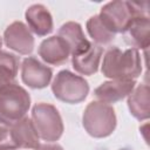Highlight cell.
Returning <instances> with one entry per match:
<instances>
[{
	"instance_id": "obj_15",
	"label": "cell",
	"mask_w": 150,
	"mask_h": 150,
	"mask_svg": "<svg viewBox=\"0 0 150 150\" xmlns=\"http://www.w3.org/2000/svg\"><path fill=\"white\" fill-rule=\"evenodd\" d=\"M57 35L66 41V43L68 45V47L70 49L71 56L84 52L90 46V42L86 39V36L82 32L81 25L77 22H74V21L63 23L60 27Z\"/></svg>"
},
{
	"instance_id": "obj_20",
	"label": "cell",
	"mask_w": 150,
	"mask_h": 150,
	"mask_svg": "<svg viewBox=\"0 0 150 150\" xmlns=\"http://www.w3.org/2000/svg\"><path fill=\"white\" fill-rule=\"evenodd\" d=\"M36 150H63L61 145L59 144H40Z\"/></svg>"
},
{
	"instance_id": "obj_9",
	"label": "cell",
	"mask_w": 150,
	"mask_h": 150,
	"mask_svg": "<svg viewBox=\"0 0 150 150\" xmlns=\"http://www.w3.org/2000/svg\"><path fill=\"white\" fill-rule=\"evenodd\" d=\"M123 38L124 41L134 49H148L150 45V19L149 16L138 15L124 28Z\"/></svg>"
},
{
	"instance_id": "obj_13",
	"label": "cell",
	"mask_w": 150,
	"mask_h": 150,
	"mask_svg": "<svg viewBox=\"0 0 150 150\" xmlns=\"http://www.w3.org/2000/svg\"><path fill=\"white\" fill-rule=\"evenodd\" d=\"M11 134L16 148L36 150L40 145L39 135L32 120L28 117H23L19 122L11 125Z\"/></svg>"
},
{
	"instance_id": "obj_7",
	"label": "cell",
	"mask_w": 150,
	"mask_h": 150,
	"mask_svg": "<svg viewBox=\"0 0 150 150\" xmlns=\"http://www.w3.org/2000/svg\"><path fill=\"white\" fill-rule=\"evenodd\" d=\"M4 41L8 48L22 55H28L34 49V38L28 27L21 21H14L6 28Z\"/></svg>"
},
{
	"instance_id": "obj_16",
	"label": "cell",
	"mask_w": 150,
	"mask_h": 150,
	"mask_svg": "<svg viewBox=\"0 0 150 150\" xmlns=\"http://www.w3.org/2000/svg\"><path fill=\"white\" fill-rule=\"evenodd\" d=\"M149 104L150 103L148 84H139L137 88H134L131 94L128 96V107L130 114L139 121H144L150 117Z\"/></svg>"
},
{
	"instance_id": "obj_12",
	"label": "cell",
	"mask_w": 150,
	"mask_h": 150,
	"mask_svg": "<svg viewBox=\"0 0 150 150\" xmlns=\"http://www.w3.org/2000/svg\"><path fill=\"white\" fill-rule=\"evenodd\" d=\"M26 21L28 28L39 36H46L53 30V18L49 11L41 4L32 5L27 8Z\"/></svg>"
},
{
	"instance_id": "obj_10",
	"label": "cell",
	"mask_w": 150,
	"mask_h": 150,
	"mask_svg": "<svg viewBox=\"0 0 150 150\" xmlns=\"http://www.w3.org/2000/svg\"><path fill=\"white\" fill-rule=\"evenodd\" d=\"M136 84L135 80H110L94 90L95 97L103 103H116L129 96Z\"/></svg>"
},
{
	"instance_id": "obj_6",
	"label": "cell",
	"mask_w": 150,
	"mask_h": 150,
	"mask_svg": "<svg viewBox=\"0 0 150 150\" xmlns=\"http://www.w3.org/2000/svg\"><path fill=\"white\" fill-rule=\"evenodd\" d=\"M52 91L57 100L64 103L76 104L87 97L89 84L82 76L75 75L69 70H61L52 83Z\"/></svg>"
},
{
	"instance_id": "obj_2",
	"label": "cell",
	"mask_w": 150,
	"mask_h": 150,
	"mask_svg": "<svg viewBox=\"0 0 150 150\" xmlns=\"http://www.w3.org/2000/svg\"><path fill=\"white\" fill-rule=\"evenodd\" d=\"M149 16L148 1H110L101 8L98 14L103 25L114 34L122 33L132 18Z\"/></svg>"
},
{
	"instance_id": "obj_17",
	"label": "cell",
	"mask_w": 150,
	"mask_h": 150,
	"mask_svg": "<svg viewBox=\"0 0 150 150\" xmlns=\"http://www.w3.org/2000/svg\"><path fill=\"white\" fill-rule=\"evenodd\" d=\"M20 60L16 55L0 50V88L15 83Z\"/></svg>"
},
{
	"instance_id": "obj_5",
	"label": "cell",
	"mask_w": 150,
	"mask_h": 150,
	"mask_svg": "<svg viewBox=\"0 0 150 150\" xmlns=\"http://www.w3.org/2000/svg\"><path fill=\"white\" fill-rule=\"evenodd\" d=\"M32 122L40 138L57 141L63 132V122L57 109L49 103H36L32 110Z\"/></svg>"
},
{
	"instance_id": "obj_18",
	"label": "cell",
	"mask_w": 150,
	"mask_h": 150,
	"mask_svg": "<svg viewBox=\"0 0 150 150\" xmlns=\"http://www.w3.org/2000/svg\"><path fill=\"white\" fill-rule=\"evenodd\" d=\"M87 30L89 35L91 36V39L98 46L110 43L115 39V35H116L103 25L98 15H94L87 21Z\"/></svg>"
},
{
	"instance_id": "obj_11",
	"label": "cell",
	"mask_w": 150,
	"mask_h": 150,
	"mask_svg": "<svg viewBox=\"0 0 150 150\" xmlns=\"http://www.w3.org/2000/svg\"><path fill=\"white\" fill-rule=\"evenodd\" d=\"M39 55L46 63L60 66L68 60L70 49L66 41L59 35L50 36L41 42L39 47Z\"/></svg>"
},
{
	"instance_id": "obj_4",
	"label": "cell",
	"mask_w": 150,
	"mask_h": 150,
	"mask_svg": "<svg viewBox=\"0 0 150 150\" xmlns=\"http://www.w3.org/2000/svg\"><path fill=\"white\" fill-rule=\"evenodd\" d=\"M82 123L90 136L95 138L107 137L116 128L115 110L110 104L100 101L90 102L83 111Z\"/></svg>"
},
{
	"instance_id": "obj_22",
	"label": "cell",
	"mask_w": 150,
	"mask_h": 150,
	"mask_svg": "<svg viewBox=\"0 0 150 150\" xmlns=\"http://www.w3.org/2000/svg\"><path fill=\"white\" fill-rule=\"evenodd\" d=\"M120 150H129V149H120Z\"/></svg>"
},
{
	"instance_id": "obj_14",
	"label": "cell",
	"mask_w": 150,
	"mask_h": 150,
	"mask_svg": "<svg viewBox=\"0 0 150 150\" xmlns=\"http://www.w3.org/2000/svg\"><path fill=\"white\" fill-rule=\"evenodd\" d=\"M102 52L103 50L98 45L90 43L89 48H87L84 52L71 56L73 68L81 75L90 76L95 74L100 66Z\"/></svg>"
},
{
	"instance_id": "obj_19",
	"label": "cell",
	"mask_w": 150,
	"mask_h": 150,
	"mask_svg": "<svg viewBox=\"0 0 150 150\" xmlns=\"http://www.w3.org/2000/svg\"><path fill=\"white\" fill-rule=\"evenodd\" d=\"M16 145L12 138L11 128L0 127V150H14Z\"/></svg>"
},
{
	"instance_id": "obj_8",
	"label": "cell",
	"mask_w": 150,
	"mask_h": 150,
	"mask_svg": "<svg viewBox=\"0 0 150 150\" xmlns=\"http://www.w3.org/2000/svg\"><path fill=\"white\" fill-rule=\"evenodd\" d=\"M53 76L52 68L45 66L35 57H26L21 64V79L33 89L46 88Z\"/></svg>"
},
{
	"instance_id": "obj_21",
	"label": "cell",
	"mask_w": 150,
	"mask_h": 150,
	"mask_svg": "<svg viewBox=\"0 0 150 150\" xmlns=\"http://www.w3.org/2000/svg\"><path fill=\"white\" fill-rule=\"evenodd\" d=\"M1 45H2V40H1V38H0V47H1Z\"/></svg>"
},
{
	"instance_id": "obj_3",
	"label": "cell",
	"mask_w": 150,
	"mask_h": 150,
	"mask_svg": "<svg viewBox=\"0 0 150 150\" xmlns=\"http://www.w3.org/2000/svg\"><path fill=\"white\" fill-rule=\"evenodd\" d=\"M30 105V96L16 83L0 88V123L13 125L25 117Z\"/></svg>"
},
{
	"instance_id": "obj_1",
	"label": "cell",
	"mask_w": 150,
	"mask_h": 150,
	"mask_svg": "<svg viewBox=\"0 0 150 150\" xmlns=\"http://www.w3.org/2000/svg\"><path fill=\"white\" fill-rule=\"evenodd\" d=\"M101 70L111 80H136L142 73L141 55L134 48L121 50L111 47L104 54Z\"/></svg>"
}]
</instances>
